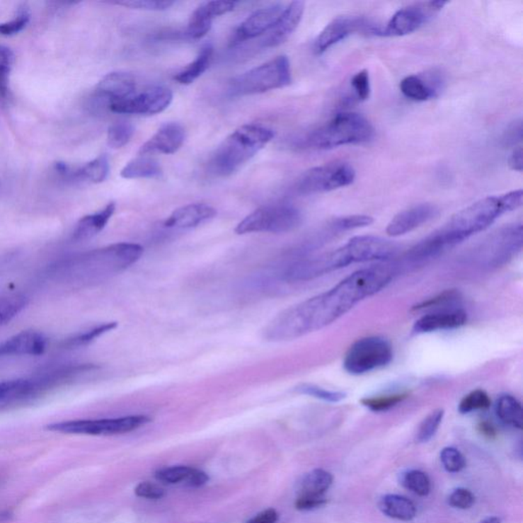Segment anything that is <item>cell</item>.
Returning a JSON list of instances; mask_svg holds the SVG:
<instances>
[{"label":"cell","instance_id":"2e32d148","mask_svg":"<svg viewBox=\"0 0 523 523\" xmlns=\"http://www.w3.org/2000/svg\"><path fill=\"white\" fill-rule=\"evenodd\" d=\"M439 213V208L430 202H423L403 209L389 221L386 226V234L391 237H398L410 234L430 222Z\"/></svg>","mask_w":523,"mask_h":523},{"label":"cell","instance_id":"bcb514c9","mask_svg":"<svg viewBox=\"0 0 523 523\" xmlns=\"http://www.w3.org/2000/svg\"><path fill=\"white\" fill-rule=\"evenodd\" d=\"M117 6H124L139 11H160L171 8L174 1L170 0H124V1L112 2Z\"/></svg>","mask_w":523,"mask_h":523},{"label":"cell","instance_id":"4fadbf2b","mask_svg":"<svg viewBox=\"0 0 523 523\" xmlns=\"http://www.w3.org/2000/svg\"><path fill=\"white\" fill-rule=\"evenodd\" d=\"M447 4L448 2L439 0L418 2L398 9L386 26L382 28L380 36L400 37L413 33L432 20Z\"/></svg>","mask_w":523,"mask_h":523},{"label":"cell","instance_id":"6f0895ef","mask_svg":"<svg viewBox=\"0 0 523 523\" xmlns=\"http://www.w3.org/2000/svg\"><path fill=\"white\" fill-rule=\"evenodd\" d=\"M11 67L0 66V98H4L8 96L9 74Z\"/></svg>","mask_w":523,"mask_h":523},{"label":"cell","instance_id":"e0dca14e","mask_svg":"<svg viewBox=\"0 0 523 523\" xmlns=\"http://www.w3.org/2000/svg\"><path fill=\"white\" fill-rule=\"evenodd\" d=\"M467 313L462 308L452 307L432 311L419 318L414 323L413 333L417 334L452 331L464 326Z\"/></svg>","mask_w":523,"mask_h":523},{"label":"cell","instance_id":"f5cc1de1","mask_svg":"<svg viewBox=\"0 0 523 523\" xmlns=\"http://www.w3.org/2000/svg\"><path fill=\"white\" fill-rule=\"evenodd\" d=\"M326 504L325 497L298 496L296 501V508L301 511H310L320 508Z\"/></svg>","mask_w":523,"mask_h":523},{"label":"cell","instance_id":"681fc988","mask_svg":"<svg viewBox=\"0 0 523 523\" xmlns=\"http://www.w3.org/2000/svg\"><path fill=\"white\" fill-rule=\"evenodd\" d=\"M448 502L449 505L454 507V508L466 510V509L471 508L474 505L476 497L467 488H458L451 493Z\"/></svg>","mask_w":523,"mask_h":523},{"label":"cell","instance_id":"1f68e13d","mask_svg":"<svg viewBox=\"0 0 523 523\" xmlns=\"http://www.w3.org/2000/svg\"><path fill=\"white\" fill-rule=\"evenodd\" d=\"M496 414L502 423L522 430V407L519 401L513 396L502 395L498 398Z\"/></svg>","mask_w":523,"mask_h":523},{"label":"cell","instance_id":"7bdbcfd3","mask_svg":"<svg viewBox=\"0 0 523 523\" xmlns=\"http://www.w3.org/2000/svg\"><path fill=\"white\" fill-rule=\"evenodd\" d=\"M407 398L406 393H391V395L377 396L365 398L361 401L363 406L373 412H384L397 406Z\"/></svg>","mask_w":523,"mask_h":523},{"label":"cell","instance_id":"91938a15","mask_svg":"<svg viewBox=\"0 0 523 523\" xmlns=\"http://www.w3.org/2000/svg\"><path fill=\"white\" fill-rule=\"evenodd\" d=\"M481 432L483 435H488V437H492L495 435V430L490 425V424H483L481 425Z\"/></svg>","mask_w":523,"mask_h":523},{"label":"cell","instance_id":"60d3db41","mask_svg":"<svg viewBox=\"0 0 523 523\" xmlns=\"http://www.w3.org/2000/svg\"><path fill=\"white\" fill-rule=\"evenodd\" d=\"M372 223L373 218L370 216L351 215L334 219L328 225L334 234H338L350 231V230L358 229V228L367 227Z\"/></svg>","mask_w":523,"mask_h":523},{"label":"cell","instance_id":"7a4b0ae2","mask_svg":"<svg viewBox=\"0 0 523 523\" xmlns=\"http://www.w3.org/2000/svg\"><path fill=\"white\" fill-rule=\"evenodd\" d=\"M396 253V244L381 237L355 236L335 250L292 263L283 272L282 278L289 282L312 280L356 263L388 261Z\"/></svg>","mask_w":523,"mask_h":523},{"label":"cell","instance_id":"7402d4cb","mask_svg":"<svg viewBox=\"0 0 523 523\" xmlns=\"http://www.w3.org/2000/svg\"><path fill=\"white\" fill-rule=\"evenodd\" d=\"M305 11V4L303 1H292L285 6L276 24L270 30L263 45L265 47H276L289 40L299 27Z\"/></svg>","mask_w":523,"mask_h":523},{"label":"cell","instance_id":"f1b7e54d","mask_svg":"<svg viewBox=\"0 0 523 523\" xmlns=\"http://www.w3.org/2000/svg\"><path fill=\"white\" fill-rule=\"evenodd\" d=\"M162 172L158 161L149 156H139L122 169L121 177L124 179L158 178Z\"/></svg>","mask_w":523,"mask_h":523},{"label":"cell","instance_id":"74e56055","mask_svg":"<svg viewBox=\"0 0 523 523\" xmlns=\"http://www.w3.org/2000/svg\"><path fill=\"white\" fill-rule=\"evenodd\" d=\"M444 415V411L442 409L435 410L432 413L428 414L419 426L416 435V441L420 442V444L430 442L439 430Z\"/></svg>","mask_w":523,"mask_h":523},{"label":"cell","instance_id":"9f6ffc18","mask_svg":"<svg viewBox=\"0 0 523 523\" xmlns=\"http://www.w3.org/2000/svg\"><path fill=\"white\" fill-rule=\"evenodd\" d=\"M508 165L511 170L516 172H522V147L517 146L513 149L508 159Z\"/></svg>","mask_w":523,"mask_h":523},{"label":"cell","instance_id":"8fae6325","mask_svg":"<svg viewBox=\"0 0 523 523\" xmlns=\"http://www.w3.org/2000/svg\"><path fill=\"white\" fill-rule=\"evenodd\" d=\"M151 421L149 416L131 415L96 420L64 421L50 424L46 430L68 435H114L133 432Z\"/></svg>","mask_w":523,"mask_h":523},{"label":"cell","instance_id":"5bb4252c","mask_svg":"<svg viewBox=\"0 0 523 523\" xmlns=\"http://www.w3.org/2000/svg\"><path fill=\"white\" fill-rule=\"evenodd\" d=\"M382 28L373 24L367 18L343 16L331 21L318 35L314 43L315 54H324L329 48L345 40L354 34L362 33L367 35H381Z\"/></svg>","mask_w":523,"mask_h":523},{"label":"cell","instance_id":"d590c367","mask_svg":"<svg viewBox=\"0 0 523 523\" xmlns=\"http://www.w3.org/2000/svg\"><path fill=\"white\" fill-rule=\"evenodd\" d=\"M117 325L116 322H108V323L98 325V326L88 329V331H84V333L76 334L72 338H68L67 342L64 343V345L71 347V349L84 347V345L94 342L96 338H100L103 334L116 328Z\"/></svg>","mask_w":523,"mask_h":523},{"label":"cell","instance_id":"9c48e42d","mask_svg":"<svg viewBox=\"0 0 523 523\" xmlns=\"http://www.w3.org/2000/svg\"><path fill=\"white\" fill-rule=\"evenodd\" d=\"M301 223V214L290 205L261 207L246 217L235 228L236 234L269 232L287 234L297 229Z\"/></svg>","mask_w":523,"mask_h":523},{"label":"cell","instance_id":"ba28073f","mask_svg":"<svg viewBox=\"0 0 523 523\" xmlns=\"http://www.w3.org/2000/svg\"><path fill=\"white\" fill-rule=\"evenodd\" d=\"M522 223L506 226L479 244L471 259L483 268H498L512 260L522 251Z\"/></svg>","mask_w":523,"mask_h":523},{"label":"cell","instance_id":"94428289","mask_svg":"<svg viewBox=\"0 0 523 523\" xmlns=\"http://www.w3.org/2000/svg\"><path fill=\"white\" fill-rule=\"evenodd\" d=\"M11 518H13V513L9 512V511L0 512V523L11 522Z\"/></svg>","mask_w":523,"mask_h":523},{"label":"cell","instance_id":"11a10c76","mask_svg":"<svg viewBox=\"0 0 523 523\" xmlns=\"http://www.w3.org/2000/svg\"><path fill=\"white\" fill-rule=\"evenodd\" d=\"M278 520V513L275 509H267L259 515H255L246 523H276Z\"/></svg>","mask_w":523,"mask_h":523},{"label":"cell","instance_id":"816d5d0a","mask_svg":"<svg viewBox=\"0 0 523 523\" xmlns=\"http://www.w3.org/2000/svg\"><path fill=\"white\" fill-rule=\"evenodd\" d=\"M135 494L136 496L144 499L159 500L165 496V490L156 483L144 481L136 487Z\"/></svg>","mask_w":523,"mask_h":523},{"label":"cell","instance_id":"c3c4849f","mask_svg":"<svg viewBox=\"0 0 523 523\" xmlns=\"http://www.w3.org/2000/svg\"><path fill=\"white\" fill-rule=\"evenodd\" d=\"M351 86L357 100H367L370 96V77L367 70L355 74L351 80Z\"/></svg>","mask_w":523,"mask_h":523},{"label":"cell","instance_id":"b9f144b4","mask_svg":"<svg viewBox=\"0 0 523 523\" xmlns=\"http://www.w3.org/2000/svg\"><path fill=\"white\" fill-rule=\"evenodd\" d=\"M192 467L190 466H171L163 467L156 472V481L166 485H178L183 483L186 485L188 478H190Z\"/></svg>","mask_w":523,"mask_h":523},{"label":"cell","instance_id":"3957f363","mask_svg":"<svg viewBox=\"0 0 523 523\" xmlns=\"http://www.w3.org/2000/svg\"><path fill=\"white\" fill-rule=\"evenodd\" d=\"M522 200V190L479 200L452 216L446 224L428 235V241L442 255L472 235L487 229L504 214L520 208Z\"/></svg>","mask_w":523,"mask_h":523},{"label":"cell","instance_id":"ab89813d","mask_svg":"<svg viewBox=\"0 0 523 523\" xmlns=\"http://www.w3.org/2000/svg\"><path fill=\"white\" fill-rule=\"evenodd\" d=\"M490 398L483 389H474L461 400L458 410L461 414H469L478 410H485L490 406Z\"/></svg>","mask_w":523,"mask_h":523},{"label":"cell","instance_id":"603a6c76","mask_svg":"<svg viewBox=\"0 0 523 523\" xmlns=\"http://www.w3.org/2000/svg\"><path fill=\"white\" fill-rule=\"evenodd\" d=\"M47 347L45 334L36 331H21L0 343V357L40 356Z\"/></svg>","mask_w":523,"mask_h":523},{"label":"cell","instance_id":"f6af8a7d","mask_svg":"<svg viewBox=\"0 0 523 523\" xmlns=\"http://www.w3.org/2000/svg\"><path fill=\"white\" fill-rule=\"evenodd\" d=\"M441 462L444 469L451 473H457L466 466L463 454L453 447H447L441 452Z\"/></svg>","mask_w":523,"mask_h":523},{"label":"cell","instance_id":"277c9868","mask_svg":"<svg viewBox=\"0 0 523 523\" xmlns=\"http://www.w3.org/2000/svg\"><path fill=\"white\" fill-rule=\"evenodd\" d=\"M142 253L144 248L137 243L112 244L69 260L61 267L62 275L71 282L94 285L125 271Z\"/></svg>","mask_w":523,"mask_h":523},{"label":"cell","instance_id":"8992f818","mask_svg":"<svg viewBox=\"0 0 523 523\" xmlns=\"http://www.w3.org/2000/svg\"><path fill=\"white\" fill-rule=\"evenodd\" d=\"M374 137V128L358 113L343 112L335 115L323 126L306 138L308 147L315 149H336L345 145L366 144Z\"/></svg>","mask_w":523,"mask_h":523},{"label":"cell","instance_id":"52a82bcc","mask_svg":"<svg viewBox=\"0 0 523 523\" xmlns=\"http://www.w3.org/2000/svg\"><path fill=\"white\" fill-rule=\"evenodd\" d=\"M292 83L289 59L285 55L275 57L268 63L255 67L234 78L231 91L237 96L264 93L289 86Z\"/></svg>","mask_w":523,"mask_h":523},{"label":"cell","instance_id":"4316f807","mask_svg":"<svg viewBox=\"0 0 523 523\" xmlns=\"http://www.w3.org/2000/svg\"><path fill=\"white\" fill-rule=\"evenodd\" d=\"M379 508L384 515L401 522H411L416 517L417 509L413 502L400 495L389 494L382 497Z\"/></svg>","mask_w":523,"mask_h":523},{"label":"cell","instance_id":"680465c9","mask_svg":"<svg viewBox=\"0 0 523 523\" xmlns=\"http://www.w3.org/2000/svg\"><path fill=\"white\" fill-rule=\"evenodd\" d=\"M15 62V54L6 46L0 45V66L13 67Z\"/></svg>","mask_w":523,"mask_h":523},{"label":"cell","instance_id":"9a60e30c","mask_svg":"<svg viewBox=\"0 0 523 523\" xmlns=\"http://www.w3.org/2000/svg\"><path fill=\"white\" fill-rule=\"evenodd\" d=\"M172 100L173 93L169 88L154 86L125 100L115 101L108 108L116 114L156 115L167 110Z\"/></svg>","mask_w":523,"mask_h":523},{"label":"cell","instance_id":"836d02e7","mask_svg":"<svg viewBox=\"0 0 523 523\" xmlns=\"http://www.w3.org/2000/svg\"><path fill=\"white\" fill-rule=\"evenodd\" d=\"M135 129L132 123L127 121H119L110 126L108 131V144L112 149H122L129 144L134 135Z\"/></svg>","mask_w":523,"mask_h":523},{"label":"cell","instance_id":"ee69618b","mask_svg":"<svg viewBox=\"0 0 523 523\" xmlns=\"http://www.w3.org/2000/svg\"><path fill=\"white\" fill-rule=\"evenodd\" d=\"M296 391L301 393V395L310 396V397L319 398V400L329 403L340 402L347 396L343 391H329V389L320 388V386L310 384H303L297 386Z\"/></svg>","mask_w":523,"mask_h":523},{"label":"cell","instance_id":"ac0fdd59","mask_svg":"<svg viewBox=\"0 0 523 523\" xmlns=\"http://www.w3.org/2000/svg\"><path fill=\"white\" fill-rule=\"evenodd\" d=\"M285 8L282 4H273L255 11L237 28L232 43H241L270 31Z\"/></svg>","mask_w":523,"mask_h":523},{"label":"cell","instance_id":"f546056e","mask_svg":"<svg viewBox=\"0 0 523 523\" xmlns=\"http://www.w3.org/2000/svg\"><path fill=\"white\" fill-rule=\"evenodd\" d=\"M333 476L324 469H314L301 479L299 496L324 497L325 493L333 485Z\"/></svg>","mask_w":523,"mask_h":523},{"label":"cell","instance_id":"8d00e7d4","mask_svg":"<svg viewBox=\"0 0 523 523\" xmlns=\"http://www.w3.org/2000/svg\"><path fill=\"white\" fill-rule=\"evenodd\" d=\"M459 292L455 290H448V292H442L437 297L432 299H428L423 303L418 304L413 308L414 311H437L442 309L457 307L460 303Z\"/></svg>","mask_w":523,"mask_h":523},{"label":"cell","instance_id":"db71d44e","mask_svg":"<svg viewBox=\"0 0 523 523\" xmlns=\"http://www.w3.org/2000/svg\"><path fill=\"white\" fill-rule=\"evenodd\" d=\"M209 481V476L206 472L202 470L192 469L190 478H188V483H186V487L190 488H200L202 485H206Z\"/></svg>","mask_w":523,"mask_h":523},{"label":"cell","instance_id":"7dc6e473","mask_svg":"<svg viewBox=\"0 0 523 523\" xmlns=\"http://www.w3.org/2000/svg\"><path fill=\"white\" fill-rule=\"evenodd\" d=\"M29 21V9L26 6H23V8L18 9L15 18L9 21V22L0 24V35L13 36L20 33L21 31H23L26 28Z\"/></svg>","mask_w":523,"mask_h":523},{"label":"cell","instance_id":"ffe728a7","mask_svg":"<svg viewBox=\"0 0 523 523\" xmlns=\"http://www.w3.org/2000/svg\"><path fill=\"white\" fill-rule=\"evenodd\" d=\"M135 78L131 74L114 72L103 78L94 91L96 100L107 103L108 107L115 101L125 100L135 94Z\"/></svg>","mask_w":523,"mask_h":523},{"label":"cell","instance_id":"e575fe53","mask_svg":"<svg viewBox=\"0 0 523 523\" xmlns=\"http://www.w3.org/2000/svg\"><path fill=\"white\" fill-rule=\"evenodd\" d=\"M402 483L417 496L426 497L432 490V483L425 472L412 469L403 476Z\"/></svg>","mask_w":523,"mask_h":523},{"label":"cell","instance_id":"44dd1931","mask_svg":"<svg viewBox=\"0 0 523 523\" xmlns=\"http://www.w3.org/2000/svg\"><path fill=\"white\" fill-rule=\"evenodd\" d=\"M236 2L209 1L202 4L190 16L188 25V35L192 39L206 36L211 30L214 18L234 11Z\"/></svg>","mask_w":523,"mask_h":523},{"label":"cell","instance_id":"4dcf8cb0","mask_svg":"<svg viewBox=\"0 0 523 523\" xmlns=\"http://www.w3.org/2000/svg\"><path fill=\"white\" fill-rule=\"evenodd\" d=\"M110 163L108 156L103 154L91 162L79 168H74L70 180H86L92 183H101L108 178Z\"/></svg>","mask_w":523,"mask_h":523},{"label":"cell","instance_id":"d6986e66","mask_svg":"<svg viewBox=\"0 0 523 523\" xmlns=\"http://www.w3.org/2000/svg\"><path fill=\"white\" fill-rule=\"evenodd\" d=\"M185 140V130L183 126L176 122L163 124L156 131V134L140 147L139 156L176 153Z\"/></svg>","mask_w":523,"mask_h":523},{"label":"cell","instance_id":"7c38bea8","mask_svg":"<svg viewBox=\"0 0 523 523\" xmlns=\"http://www.w3.org/2000/svg\"><path fill=\"white\" fill-rule=\"evenodd\" d=\"M355 177L356 171L350 163H325L304 173L298 182V190L301 195L328 192L351 185Z\"/></svg>","mask_w":523,"mask_h":523},{"label":"cell","instance_id":"f35d334b","mask_svg":"<svg viewBox=\"0 0 523 523\" xmlns=\"http://www.w3.org/2000/svg\"><path fill=\"white\" fill-rule=\"evenodd\" d=\"M34 391L33 382L26 379L0 382V402L8 398L25 397Z\"/></svg>","mask_w":523,"mask_h":523},{"label":"cell","instance_id":"30bf717a","mask_svg":"<svg viewBox=\"0 0 523 523\" xmlns=\"http://www.w3.org/2000/svg\"><path fill=\"white\" fill-rule=\"evenodd\" d=\"M393 356V347L386 338L367 336L350 347L343 359V368L352 375L367 374L386 367Z\"/></svg>","mask_w":523,"mask_h":523},{"label":"cell","instance_id":"f907efd6","mask_svg":"<svg viewBox=\"0 0 523 523\" xmlns=\"http://www.w3.org/2000/svg\"><path fill=\"white\" fill-rule=\"evenodd\" d=\"M522 140V121L516 120L508 126L502 137V144L506 147L515 146Z\"/></svg>","mask_w":523,"mask_h":523},{"label":"cell","instance_id":"6da1fadb","mask_svg":"<svg viewBox=\"0 0 523 523\" xmlns=\"http://www.w3.org/2000/svg\"><path fill=\"white\" fill-rule=\"evenodd\" d=\"M396 267L379 264L347 276L333 289L292 306L267 325L269 342H287L333 324L364 299L374 296L391 283Z\"/></svg>","mask_w":523,"mask_h":523},{"label":"cell","instance_id":"d6a6232c","mask_svg":"<svg viewBox=\"0 0 523 523\" xmlns=\"http://www.w3.org/2000/svg\"><path fill=\"white\" fill-rule=\"evenodd\" d=\"M28 299L23 294L0 297V325L8 324L27 307Z\"/></svg>","mask_w":523,"mask_h":523},{"label":"cell","instance_id":"83f0119b","mask_svg":"<svg viewBox=\"0 0 523 523\" xmlns=\"http://www.w3.org/2000/svg\"><path fill=\"white\" fill-rule=\"evenodd\" d=\"M213 54L214 47L211 43H207L202 46L195 61L191 62L185 68L182 69L180 72L175 75V81L180 84L188 85L199 79L200 76L208 70L212 59H213Z\"/></svg>","mask_w":523,"mask_h":523},{"label":"cell","instance_id":"d4e9b609","mask_svg":"<svg viewBox=\"0 0 523 523\" xmlns=\"http://www.w3.org/2000/svg\"><path fill=\"white\" fill-rule=\"evenodd\" d=\"M441 85V79L435 73L428 78L421 75H410L401 81L400 89L408 100L423 103L435 98Z\"/></svg>","mask_w":523,"mask_h":523},{"label":"cell","instance_id":"cb8c5ba5","mask_svg":"<svg viewBox=\"0 0 523 523\" xmlns=\"http://www.w3.org/2000/svg\"><path fill=\"white\" fill-rule=\"evenodd\" d=\"M217 211L207 204H190L175 209L165 221L168 228L190 229L215 218Z\"/></svg>","mask_w":523,"mask_h":523},{"label":"cell","instance_id":"6125c7cd","mask_svg":"<svg viewBox=\"0 0 523 523\" xmlns=\"http://www.w3.org/2000/svg\"><path fill=\"white\" fill-rule=\"evenodd\" d=\"M481 523H501V519L496 516H490V517L485 518Z\"/></svg>","mask_w":523,"mask_h":523},{"label":"cell","instance_id":"484cf974","mask_svg":"<svg viewBox=\"0 0 523 523\" xmlns=\"http://www.w3.org/2000/svg\"><path fill=\"white\" fill-rule=\"evenodd\" d=\"M116 211V204L110 202L100 212L87 215L80 219L73 232L75 241H87L100 234L107 226L108 221Z\"/></svg>","mask_w":523,"mask_h":523},{"label":"cell","instance_id":"5b68a950","mask_svg":"<svg viewBox=\"0 0 523 523\" xmlns=\"http://www.w3.org/2000/svg\"><path fill=\"white\" fill-rule=\"evenodd\" d=\"M274 135L272 129L257 124L239 127L217 147L209 162L212 172L221 177L234 174L264 149Z\"/></svg>","mask_w":523,"mask_h":523}]
</instances>
